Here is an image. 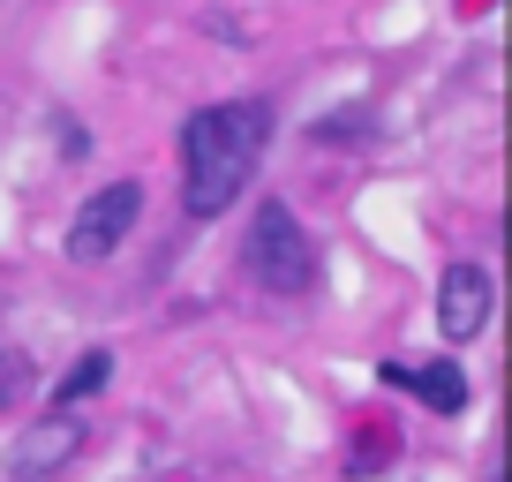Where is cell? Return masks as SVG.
<instances>
[{
    "instance_id": "obj_1",
    "label": "cell",
    "mask_w": 512,
    "mask_h": 482,
    "mask_svg": "<svg viewBox=\"0 0 512 482\" xmlns=\"http://www.w3.org/2000/svg\"><path fill=\"white\" fill-rule=\"evenodd\" d=\"M264 144H272L264 98H219V106L189 113V129H181V204H189V219L234 211V196L264 166Z\"/></svg>"
},
{
    "instance_id": "obj_2",
    "label": "cell",
    "mask_w": 512,
    "mask_h": 482,
    "mask_svg": "<svg viewBox=\"0 0 512 482\" xmlns=\"http://www.w3.org/2000/svg\"><path fill=\"white\" fill-rule=\"evenodd\" d=\"M249 272H256V287H272V294H309L317 287V241L302 234L287 196H264V204L249 211Z\"/></svg>"
},
{
    "instance_id": "obj_3",
    "label": "cell",
    "mask_w": 512,
    "mask_h": 482,
    "mask_svg": "<svg viewBox=\"0 0 512 482\" xmlns=\"http://www.w3.org/2000/svg\"><path fill=\"white\" fill-rule=\"evenodd\" d=\"M76 452H83V422L68 407H53L46 422H31L16 445L0 452V482H53L61 467H76Z\"/></svg>"
},
{
    "instance_id": "obj_4",
    "label": "cell",
    "mask_w": 512,
    "mask_h": 482,
    "mask_svg": "<svg viewBox=\"0 0 512 482\" xmlns=\"http://www.w3.org/2000/svg\"><path fill=\"white\" fill-rule=\"evenodd\" d=\"M136 211H144V189H136V181H113V189H98L91 204L68 219V257H76V264L113 257V249L128 241V226H136Z\"/></svg>"
},
{
    "instance_id": "obj_5",
    "label": "cell",
    "mask_w": 512,
    "mask_h": 482,
    "mask_svg": "<svg viewBox=\"0 0 512 482\" xmlns=\"http://www.w3.org/2000/svg\"><path fill=\"white\" fill-rule=\"evenodd\" d=\"M482 324H490V272L482 264H452L445 287H437V332H445V347H467Z\"/></svg>"
},
{
    "instance_id": "obj_6",
    "label": "cell",
    "mask_w": 512,
    "mask_h": 482,
    "mask_svg": "<svg viewBox=\"0 0 512 482\" xmlns=\"http://www.w3.org/2000/svg\"><path fill=\"white\" fill-rule=\"evenodd\" d=\"M384 385H400L407 400H422L430 415H460L467 407V377H460V362H384Z\"/></svg>"
},
{
    "instance_id": "obj_7",
    "label": "cell",
    "mask_w": 512,
    "mask_h": 482,
    "mask_svg": "<svg viewBox=\"0 0 512 482\" xmlns=\"http://www.w3.org/2000/svg\"><path fill=\"white\" fill-rule=\"evenodd\" d=\"M106 377H113V354H106V347L76 354V362H68V377H61V385H53V407H76V400H98V392H106Z\"/></svg>"
},
{
    "instance_id": "obj_8",
    "label": "cell",
    "mask_w": 512,
    "mask_h": 482,
    "mask_svg": "<svg viewBox=\"0 0 512 482\" xmlns=\"http://www.w3.org/2000/svg\"><path fill=\"white\" fill-rule=\"evenodd\" d=\"M31 354H23V347H0V415H16V407L23 400H31Z\"/></svg>"
},
{
    "instance_id": "obj_9",
    "label": "cell",
    "mask_w": 512,
    "mask_h": 482,
    "mask_svg": "<svg viewBox=\"0 0 512 482\" xmlns=\"http://www.w3.org/2000/svg\"><path fill=\"white\" fill-rule=\"evenodd\" d=\"M369 437H377V445H354L347 452V475H369V467H384L392 452H400V437H384V430H369Z\"/></svg>"
}]
</instances>
